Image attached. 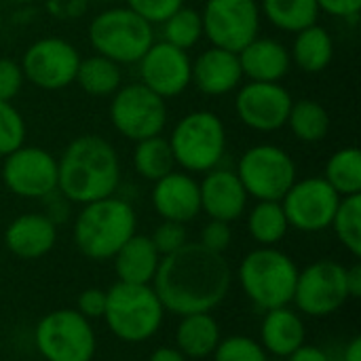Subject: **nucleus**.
<instances>
[{"mask_svg":"<svg viewBox=\"0 0 361 361\" xmlns=\"http://www.w3.org/2000/svg\"><path fill=\"white\" fill-rule=\"evenodd\" d=\"M231 283L233 271L224 254H216L201 243H186L161 258L150 286L165 311L182 317L212 313L226 298Z\"/></svg>","mask_w":361,"mask_h":361,"instance_id":"nucleus-1","label":"nucleus"},{"mask_svg":"<svg viewBox=\"0 0 361 361\" xmlns=\"http://www.w3.org/2000/svg\"><path fill=\"white\" fill-rule=\"evenodd\" d=\"M121 184V159L102 135L74 137L57 159V190L76 205H85L116 192Z\"/></svg>","mask_w":361,"mask_h":361,"instance_id":"nucleus-2","label":"nucleus"},{"mask_svg":"<svg viewBox=\"0 0 361 361\" xmlns=\"http://www.w3.org/2000/svg\"><path fill=\"white\" fill-rule=\"evenodd\" d=\"M135 228L137 216L131 203L110 195L80 205L74 220V243L91 260H108L135 235Z\"/></svg>","mask_w":361,"mask_h":361,"instance_id":"nucleus-3","label":"nucleus"},{"mask_svg":"<svg viewBox=\"0 0 361 361\" xmlns=\"http://www.w3.org/2000/svg\"><path fill=\"white\" fill-rule=\"evenodd\" d=\"M106 319L108 330L123 343H146L163 326L165 307L152 286L116 281L106 292Z\"/></svg>","mask_w":361,"mask_h":361,"instance_id":"nucleus-4","label":"nucleus"},{"mask_svg":"<svg viewBox=\"0 0 361 361\" xmlns=\"http://www.w3.org/2000/svg\"><path fill=\"white\" fill-rule=\"evenodd\" d=\"M239 283L245 296L262 311L290 307L298 279L296 262L277 247H256L239 264Z\"/></svg>","mask_w":361,"mask_h":361,"instance_id":"nucleus-5","label":"nucleus"},{"mask_svg":"<svg viewBox=\"0 0 361 361\" xmlns=\"http://www.w3.org/2000/svg\"><path fill=\"white\" fill-rule=\"evenodd\" d=\"M167 140L176 159V167H182V171L192 176L220 167L228 144L224 121L209 110L184 114Z\"/></svg>","mask_w":361,"mask_h":361,"instance_id":"nucleus-6","label":"nucleus"},{"mask_svg":"<svg viewBox=\"0 0 361 361\" xmlns=\"http://www.w3.org/2000/svg\"><path fill=\"white\" fill-rule=\"evenodd\" d=\"M89 42L97 55L118 66L137 63L154 42V25L129 6H110L89 23Z\"/></svg>","mask_w":361,"mask_h":361,"instance_id":"nucleus-7","label":"nucleus"},{"mask_svg":"<svg viewBox=\"0 0 361 361\" xmlns=\"http://www.w3.org/2000/svg\"><path fill=\"white\" fill-rule=\"evenodd\" d=\"M34 345L47 361H93L97 351L91 322L74 309L47 313L34 330Z\"/></svg>","mask_w":361,"mask_h":361,"instance_id":"nucleus-8","label":"nucleus"},{"mask_svg":"<svg viewBox=\"0 0 361 361\" xmlns=\"http://www.w3.org/2000/svg\"><path fill=\"white\" fill-rule=\"evenodd\" d=\"M235 171L247 197H254L256 201H281L298 180L292 154L275 144H256L247 148Z\"/></svg>","mask_w":361,"mask_h":361,"instance_id":"nucleus-9","label":"nucleus"},{"mask_svg":"<svg viewBox=\"0 0 361 361\" xmlns=\"http://www.w3.org/2000/svg\"><path fill=\"white\" fill-rule=\"evenodd\" d=\"M110 123L127 140L161 135L167 125V104L142 82L123 85L110 99Z\"/></svg>","mask_w":361,"mask_h":361,"instance_id":"nucleus-10","label":"nucleus"},{"mask_svg":"<svg viewBox=\"0 0 361 361\" xmlns=\"http://www.w3.org/2000/svg\"><path fill=\"white\" fill-rule=\"evenodd\" d=\"M260 17L258 0H207L201 11L203 36L212 47L239 53L260 36Z\"/></svg>","mask_w":361,"mask_h":361,"instance_id":"nucleus-11","label":"nucleus"},{"mask_svg":"<svg viewBox=\"0 0 361 361\" xmlns=\"http://www.w3.org/2000/svg\"><path fill=\"white\" fill-rule=\"evenodd\" d=\"M78 49L57 36H47L34 40L21 57V70L30 85L42 91H61L74 85L78 63Z\"/></svg>","mask_w":361,"mask_h":361,"instance_id":"nucleus-12","label":"nucleus"},{"mask_svg":"<svg viewBox=\"0 0 361 361\" xmlns=\"http://www.w3.org/2000/svg\"><path fill=\"white\" fill-rule=\"evenodd\" d=\"M349 300L347 269L336 260H317L298 271L294 298L296 309L309 317H328Z\"/></svg>","mask_w":361,"mask_h":361,"instance_id":"nucleus-13","label":"nucleus"},{"mask_svg":"<svg viewBox=\"0 0 361 361\" xmlns=\"http://www.w3.org/2000/svg\"><path fill=\"white\" fill-rule=\"evenodd\" d=\"M341 195L326 182L324 176L296 180L281 199L290 228L300 233H322L330 228Z\"/></svg>","mask_w":361,"mask_h":361,"instance_id":"nucleus-14","label":"nucleus"},{"mask_svg":"<svg viewBox=\"0 0 361 361\" xmlns=\"http://www.w3.org/2000/svg\"><path fill=\"white\" fill-rule=\"evenodd\" d=\"M294 97L281 82H241L235 95V114L252 131L275 133L286 127Z\"/></svg>","mask_w":361,"mask_h":361,"instance_id":"nucleus-15","label":"nucleus"},{"mask_svg":"<svg viewBox=\"0 0 361 361\" xmlns=\"http://www.w3.org/2000/svg\"><path fill=\"white\" fill-rule=\"evenodd\" d=\"M4 186L21 199H44L57 190V159L38 146H21L2 163Z\"/></svg>","mask_w":361,"mask_h":361,"instance_id":"nucleus-16","label":"nucleus"},{"mask_svg":"<svg viewBox=\"0 0 361 361\" xmlns=\"http://www.w3.org/2000/svg\"><path fill=\"white\" fill-rule=\"evenodd\" d=\"M140 82L163 99L182 95L192 82V59L188 51H182L165 40H154L144 57L137 61Z\"/></svg>","mask_w":361,"mask_h":361,"instance_id":"nucleus-17","label":"nucleus"},{"mask_svg":"<svg viewBox=\"0 0 361 361\" xmlns=\"http://www.w3.org/2000/svg\"><path fill=\"white\" fill-rule=\"evenodd\" d=\"M199 195L201 212H205L209 220L228 224L243 216L250 199L237 171L224 167H216L203 173V180L199 182Z\"/></svg>","mask_w":361,"mask_h":361,"instance_id":"nucleus-18","label":"nucleus"},{"mask_svg":"<svg viewBox=\"0 0 361 361\" xmlns=\"http://www.w3.org/2000/svg\"><path fill=\"white\" fill-rule=\"evenodd\" d=\"M150 201L154 212L163 220L188 224L201 214V195H199V182L192 173L173 169L165 178L152 182Z\"/></svg>","mask_w":361,"mask_h":361,"instance_id":"nucleus-19","label":"nucleus"},{"mask_svg":"<svg viewBox=\"0 0 361 361\" xmlns=\"http://www.w3.org/2000/svg\"><path fill=\"white\" fill-rule=\"evenodd\" d=\"M243 82L239 55L220 47H209L192 59V82L207 97H222Z\"/></svg>","mask_w":361,"mask_h":361,"instance_id":"nucleus-20","label":"nucleus"},{"mask_svg":"<svg viewBox=\"0 0 361 361\" xmlns=\"http://www.w3.org/2000/svg\"><path fill=\"white\" fill-rule=\"evenodd\" d=\"M243 78L256 82H281L292 70L290 49L277 38L256 36L239 53Z\"/></svg>","mask_w":361,"mask_h":361,"instance_id":"nucleus-21","label":"nucleus"},{"mask_svg":"<svg viewBox=\"0 0 361 361\" xmlns=\"http://www.w3.org/2000/svg\"><path fill=\"white\" fill-rule=\"evenodd\" d=\"M57 241V226L44 214H21L4 231L6 250L21 260L47 256Z\"/></svg>","mask_w":361,"mask_h":361,"instance_id":"nucleus-22","label":"nucleus"},{"mask_svg":"<svg viewBox=\"0 0 361 361\" xmlns=\"http://www.w3.org/2000/svg\"><path fill=\"white\" fill-rule=\"evenodd\" d=\"M305 322L296 311H292L290 307L264 311V319L260 326V345L267 353L286 360L305 345Z\"/></svg>","mask_w":361,"mask_h":361,"instance_id":"nucleus-23","label":"nucleus"},{"mask_svg":"<svg viewBox=\"0 0 361 361\" xmlns=\"http://www.w3.org/2000/svg\"><path fill=\"white\" fill-rule=\"evenodd\" d=\"M112 260H114V273H116L118 281L150 286L157 275V269L161 264V254L154 250L150 237L135 233L112 256Z\"/></svg>","mask_w":361,"mask_h":361,"instance_id":"nucleus-24","label":"nucleus"},{"mask_svg":"<svg viewBox=\"0 0 361 361\" xmlns=\"http://www.w3.org/2000/svg\"><path fill=\"white\" fill-rule=\"evenodd\" d=\"M220 338V326L212 313H190L180 317L176 349H180L186 360H205L214 355Z\"/></svg>","mask_w":361,"mask_h":361,"instance_id":"nucleus-25","label":"nucleus"},{"mask_svg":"<svg viewBox=\"0 0 361 361\" xmlns=\"http://www.w3.org/2000/svg\"><path fill=\"white\" fill-rule=\"evenodd\" d=\"M290 57L298 70L307 74H319L334 59V40L324 25L313 23L294 34Z\"/></svg>","mask_w":361,"mask_h":361,"instance_id":"nucleus-26","label":"nucleus"},{"mask_svg":"<svg viewBox=\"0 0 361 361\" xmlns=\"http://www.w3.org/2000/svg\"><path fill=\"white\" fill-rule=\"evenodd\" d=\"M74 82L91 97H112L123 87V66L93 53L80 59Z\"/></svg>","mask_w":361,"mask_h":361,"instance_id":"nucleus-27","label":"nucleus"},{"mask_svg":"<svg viewBox=\"0 0 361 361\" xmlns=\"http://www.w3.org/2000/svg\"><path fill=\"white\" fill-rule=\"evenodd\" d=\"M260 15L288 34H296L319 21L317 0H260Z\"/></svg>","mask_w":361,"mask_h":361,"instance_id":"nucleus-28","label":"nucleus"},{"mask_svg":"<svg viewBox=\"0 0 361 361\" xmlns=\"http://www.w3.org/2000/svg\"><path fill=\"white\" fill-rule=\"evenodd\" d=\"M131 163H133L135 173L148 182H157L176 169V159H173L169 140L163 135L135 142Z\"/></svg>","mask_w":361,"mask_h":361,"instance_id":"nucleus-29","label":"nucleus"},{"mask_svg":"<svg viewBox=\"0 0 361 361\" xmlns=\"http://www.w3.org/2000/svg\"><path fill=\"white\" fill-rule=\"evenodd\" d=\"M286 125L292 129L296 140L305 144H317L330 133L332 118L324 104L315 99H298L292 104Z\"/></svg>","mask_w":361,"mask_h":361,"instance_id":"nucleus-30","label":"nucleus"},{"mask_svg":"<svg viewBox=\"0 0 361 361\" xmlns=\"http://www.w3.org/2000/svg\"><path fill=\"white\" fill-rule=\"evenodd\" d=\"M247 231L250 237L264 247H275L283 241L290 224L281 201H258L247 214Z\"/></svg>","mask_w":361,"mask_h":361,"instance_id":"nucleus-31","label":"nucleus"},{"mask_svg":"<svg viewBox=\"0 0 361 361\" xmlns=\"http://www.w3.org/2000/svg\"><path fill=\"white\" fill-rule=\"evenodd\" d=\"M326 182L341 195H361V152L357 146H345L336 150L324 171Z\"/></svg>","mask_w":361,"mask_h":361,"instance_id":"nucleus-32","label":"nucleus"},{"mask_svg":"<svg viewBox=\"0 0 361 361\" xmlns=\"http://www.w3.org/2000/svg\"><path fill=\"white\" fill-rule=\"evenodd\" d=\"M161 27H163V40L182 49V51H190L203 38L201 11L190 8L186 4L180 6L173 15H169L161 23Z\"/></svg>","mask_w":361,"mask_h":361,"instance_id":"nucleus-33","label":"nucleus"},{"mask_svg":"<svg viewBox=\"0 0 361 361\" xmlns=\"http://www.w3.org/2000/svg\"><path fill=\"white\" fill-rule=\"evenodd\" d=\"M330 228L334 231L336 239L351 252L355 258L361 256V195L343 197L336 214L332 218Z\"/></svg>","mask_w":361,"mask_h":361,"instance_id":"nucleus-34","label":"nucleus"},{"mask_svg":"<svg viewBox=\"0 0 361 361\" xmlns=\"http://www.w3.org/2000/svg\"><path fill=\"white\" fill-rule=\"evenodd\" d=\"M25 137L27 127L23 114L11 102H0V159L21 148Z\"/></svg>","mask_w":361,"mask_h":361,"instance_id":"nucleus-35","label":"nucleus"},{"mask_svg":"<svg viewBox=\"0 0 361 361\" xmlns=\"http://www.w3.org/2000/svg\"><path fill=\"white\" fill-rule=\"evenodd\" d=\"M214 361H269L262 345L250 336H228L220 338Z\"/></svg>","mask_w":361,"mask_h":361,"instance_id":"nucleus-36","label":"nucleus"},{"mask_svg":"<svg viewBox=\"0 0 361 361\" xmlns=\"http://www.w3.org/2000/svg\"><path fill=\"white\" fill-rule=\"evenodd\" d=\"M150 241L154 245V250L163 256H169L173 252H178L182 245L188 243V231L186 224L180 222H171V220H163L150 235Z\"/></svg>","mask_w":361,"mask_h":361,"instance_id":"nucleus-37","label":"nucleus"},{"mask_svg":"<svg viewBox=\"0 0 361 361\" xmlns=\"http://www.w3.org/2000/svg\"><path fill=\"white\" fill-rule=\"evenodd\" d=\"M131 11H135L140 17H144L148 23L157 25L163 23L169 15H173L180 6H184L186 0H125Z\"/></svg>","mask_w":361,"mask_h":361,"instance_id":"nucleus-38","label":"nucleus"},{"mask_svg":"<svg viewBox=\"0 0 361 361\" xmlns=\"http://www.w3.org/2000/svg\"><path fill=\"white\" fill-rule=\"evenodd\" d=\"M23 82L21 63L11 57H0V102H13L21 93Z\"/></svg>","mask_w":361,"mask_h":361,"instance_id":"nucleus-39","label":"nucleus"},{"mask_svg":"<svg viewBox=\"0 0 361 361\" xmlns=\"http://www.w3.org/2000/svg\"><path fill=\"white\" fill-rule=\"evenodd\" d=\"M233 241V231L228 222H220V220H209L203 228H201V239L199 243L216 254H224L231 247Z\"/></svg>","mask_w":361,"mask_h":361,"instance_id":"nucleus-40","label":"nucleus"},{"mask_svg":"<svg viewBox=\"0 0 361 361\" xmlns=\"http://www.w3.org/2000/svg\"><path fill=\"white\" fill-rule=\"evenodd\" d=\"M106 290L99 288H87L80 292L78 302H76V311L85 317V319H102L106 313Z\"/></svg>","mask_w":361,"mask_h":361,"instance_id":"nucleus-41","label":"nucleus"},{"mask_svg":"<svg viewBox=\"0 0 361 361\" xmlns=\"http://www.w3.org/2000/svg\"><path fill=\"white\" fill-rule=\"evenodd\" d=\"M322 13L345 21H357L361 13V0H317Z\"/></svg>","mask_w":361,"mask_h":361,"instance_id":"nucleus-42","label":"nucleus"},{"mask_svg":"<svg viewBox=\"0 0 361 361\" xmlns=\"http://www.w3.org/2000/svg\"><path fill=\"white\" fill-rule=\"evenodd\" d=\"M40 201H44V216L57 226V224H63L68 218H70V201L59 192V190H53L51 195H47L44 199H40Z\"/></svg>","mask_w":361,"mask_h":361,"instance_id":"nucleus-43","label":"nucleus"},{"mask_svg":"<svg viewBox=\"0 0 361 361\" xmlns=\"http://www.w3.org/2000/svg\"><path fill=\"white\" fill-rule=\"evenodd\" d=\"M47 6L57 19H78L87 13L89 0H49Z\"/></svg>","mask_w":361,"mask_h":361,"instance_id":"nucleus-44","label":"nucleus"},{"mask_svg":"<svg viewBox=\"0 0 361 361\" xmlns=\"http://www.w3.org/2000/svg\"><path fill=\"white\" fill-rule=\"evenodd\" d=\"M286 361H332L330 360V355L324 351V349H319V347H313V345H302V347H298L292 355H288Z\"/></svg>","mask_w":361,"mask_h":361,"instance_id":"nucleus-45","label":"nucleus"},{"mask_svg":"<svg viewBox=\"0 0 361 361\" xmlns=\"http://www.w3.org/2000/svg\"><path fill=\"white\" fill-rule=\"evenodd\" d=\"M347 290L349 298H360L361 296V264L355 262L353 267L347 269Z\"/></svg>","mask_w":361,"mask_h":361,"instance_id":"nucleus-46","label":"nucleus"},{"mask_svg":"<svg viewBox=\"0 0 361 361\" xmlns=\"http://www.w3.org/2000/svg\"><path fill=\"white\" fill-rule=\"evenodd\" d=\"M148 361H186V357L176 347H159L150 353Z\"/></svg>","mask_w":361,"mask_h":361,"instance_id":"nucleus-47","label":"nucleus"},{"mask_svg":"<svg viewBox=\"0 0 361 361\" xmlns=\"http://www.w3.org/2000/svg\"><path fill=\"white\" fill-rule=\"evenodd\" d=\"M343 361H361V336L351 338V341L345 345Z\"/></svg>","mask_w":361,"mask_h":361,"instance_id":"nucleus-48","label":"nucleus"},{"mask_svg":"<svg viewBox=\"0 0 361 361\" xmlns=\"http://www.w3.org/2000/svg\"><path fill=\"white\" fill-rule=\"evenodd\" d=\"M11 2H15V4H30V2H34V0H11Z\"/></svg>","mask_w":361,"mask_h":361,"instance_id":"nucleus-49","label":"nucleus"}]
</instances>
